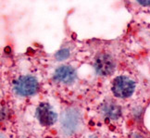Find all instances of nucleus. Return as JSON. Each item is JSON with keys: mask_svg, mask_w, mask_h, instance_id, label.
Masks as SVG:
<instances>
[{"mask_svg": "<svg viewBox=\"0 0 150 138\" xmlns=\"http://www.w3.org/2000/svg\"><path fill=\"white\" fill-rule=\"evenodd\" d=\"M135 83L127 76H119L113 81L112 92L117 97L127 98L134 94Z\"/></svg>", "mask_w": 150, "mask_h": 138, "instance_id": "7ed1b4c3", "label": "nucleus"}, {"mask_svg": "<svg viewBox=\"0 0 150 138\" xmlns=\"http://www.w3.org/2000/svg\"><path fill=\"white\" fill-rule=\"evenodd\" d=\"M39 84L35 77L32 75H24L21 76L14 82L13 90L19 96H29L34 93H36L38 90Z\"/></svg>", "mask_w": 150, "mask_h": 138, "instance_id": "f03ea898", "label": "nucleus"}, {"mask_svg": "<svg viewBox=\"0 0 150 138\" xmlns=\"http://www.w3.org/2000/svg\"><path fill=\"white\" fill-rule=\"evenodd\" d=\"M76 76L77 74L74 69L71 66H66V65L59 67L54 73L55 81L65 84L73 83L74 80L76 79Z\"/></svg>", "mask_w": 150, "mask_h": 138, "instance_id": "423d86ee", "label": "nucleus"}, {"mask_svg": "<svg viewBox=\"0 0 150 138\" xmlns=\"http://www.w3.org/2000/svg\"><path fill=\"white\" fill-rule=\"evenodd\" d=\"M81 122H82V117L77 110L70 108L63 111L61 117V129L63 133L67 135L73 134L75 132L78 131Z\"/></svg>", "mask_w": 150, "mask_h": 138, "instance_id": "f257e3e1", "label": "nucleus"}, {"mask_svg": "<svg viewBox=\"0 0 150 138\" xmlns=\"http://www.w3.org/2000/svg\"><path fill=\"white\" fill-rule=\"evenodd\" d=\"M35 117L39 123L42 126H51L53 125L57 120V114L55 112L49 104L47 103H41L36 108Z\"/></svg>", "mask_w": 150, "mask_h": 138, "instance_id": "20e7f679", "label": "nucleus"}, {"mask_svg": "<svg viewBox=\"0 0 150 138\" xmlns=\"http://www.w3.org/2000/svg\"><path fill=\"white\" fill-rule=\"evenodd\" d=\"M1 138H6V137H5V136H4L3 134H1Z\"/></svg>", "mask_w": 150, "mask_h": 138, "instance_id": "9b49d317", "label": "nucleus"}, {"mask_svg": "<svg viewBox=\"0 0 150 138\" xmlns=\"http://www.w3.org/2000/svg\"><path fill=\"white\" fill-rule=\"evenodd\" d=\"M129 138H144L140 134H138V133H132L130 134Z\"/></svg>", "mask_w": 150, "mask_h": 138, "instance_id": "1a4fd4ad", "label": "nucleus"}, {"mask_svg": "<svg viewBox=\"0 0 150 138\" xmlns=\"http://www.w3.org/2000/svg\"><path fill=\"white\" fill-rule=\"evenodd\" d=\"M100 112L104 117L109 120H116L122 115V110L120 106L112 101L104 103L100 108Z\"/></svg>", "mask_w": 150, "mask_h": 138, "instance_id": "0eeeda50", "label": "nucleus"}, {"mask_svg": "<svg viewBox=\"0 0 150 138\" xmlns=\"http://www.w3.org/2000/svg\"><path fill=\"white\" fill-rule=\"evenodd\" d=\"M95 70L97 74L101 76H108L113 73L115 70V62L112 57L108 54H100L96 59L95 61Z\"/></svg>", "mask_w": 150, "mask_h": 138, "instance_id": "39448f33", "label": "nucleus"}, {"mask_svg": "<svg viewBox=\"0 0 150 138\" xmlns=\"http://www.w3.org/2000/svg\"><path fill=\"white\" fill-rule=\"evenodd\" d=\"M138 3H139L140 5L142 6H150V1H148V0H146V1H137Z\"/></svg>", "mask_w": 150, "mask_h": 138, "instance_id": "9d476101", "label": "nucleus"}, {"mask_svg": "<svg viewBox=\"0 0 150 138\" xmlns=\"http://www.w3.org/2000/svg\"><path fill=\"white\" fill-rule=\"evenodd\" d=\"M69 56H70V50L68 48H62L60 50H59L55 55V57L57 60H64L66 59H68Z\"/></svg>", "mask_w": 150, "mask_h": 138, "instance_id": "6e6552de", "label": "nucleus"}]
</instances>
